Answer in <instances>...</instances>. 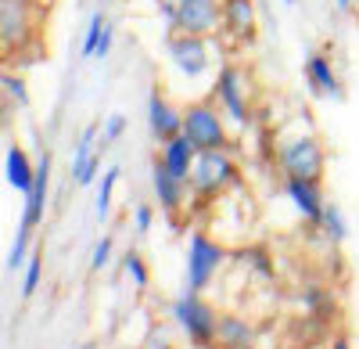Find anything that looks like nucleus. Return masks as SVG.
<instances>
[{"mask_svg":"<svg viewBox=\"0 0 359 349\" xmlns=\"http://www.w3.org/2000/svg\"><path fill=\"white\" fill-rule=\"evenodd\" d=\"M237 184H241V166H237V159L230 152H198L191 180H187L194 202H201V206L205 202H216Z\"/></svg>","mask_w":359,"mask_h":349,"instance_id":"obj_1","label":"nucleus"},{"mask_svg":"<svg viewBox=\"0 0 359 349\" xmlns=\"http://www.w3.org/2000/svg\"><path fill=\"white\" fill-rule=\"evenodd\" d=\"M184 137L198 152H230L233 148L230 130H226V115L219 112V105L212 98L191 101L184 108Z\"/></svg>","mask_w":359,"mask_h":349,"instance_id":"obj_2","label":"nucleus"},{"mask_svg":"<svg viewBox=\"0 0 359 349\" xmlns=\"http://www.w3.org/2000/svg\"><path fill=\"white\" fill-rule=\"evenodd\" d=\"M277 166L284 177H298V180H320L327 173V148L316 133H294L277 148Z\"/></svg>","mask_w":359,"mask_h":349,"instance_id":"obj_3","label":"nucleus"},{"mask_svg":"<svg viewBox=\"0 0 359 349\" xmlns=\"http://www.w3.org/2000/svg\"><path fill=\"white\" fill-rule=\"evenodd\" d=\"M223 263H226V249L216 238H208L205 230H194L191 245H187V263H184V292L201 296L205 288L216 281Z\"/></svg>","mask_w":359,"mask_h":349,"instance_id":"obj_4","label":"nucleus"},{"mask_svg":"<svg viewBox=\"0 0 359 349\" xmlns=\"http://www.w3.org/2000/svg\"><path fill=\"white\" fill-rule=\"evenodd\" d=\"M172 321L180 324V331H184L198 349H212L219 313L208 306L198 292H184L180 299H172Z\"/></svg>","mask_w":359,"mask_h":349,"instance_id":"obj_5","label":"nucleus"},{"mask_svg":"<svg viewBox=\"0 0 359 349\" xmlns=\"http://www.w3.org/2000/svg\"><path fill=\"white\" fill-rule=\"evenodd\" d=\"M212 101L233 126H248L252 123V105H248V76L241 65H223L212 86Z\"/></svg>","mask_w":359,"mask_h":349,"instance_id":"obj_6","label":"nucleus"},{"mask_svg":"<svg viewBox=\"0 0 359 349\" xmlns=\"http://www.w3.org/2000/svg\"><path fill=\"white\" fill-rule=\"evenodd\" d=\"M223 25V0H176V15L169 33H191L212 40Z\"/></svg>","mask_w":359,"mask_h":349,"instance_id":"obj_7","label":"nucleus"},{"mask_svg":"<svg viewBox=\"0 0 359 349\" xmlns=\"http://www.w3.org/2000/svg\"><path fill=\"white\" fill-rule=\"evenodd\" d=\"M165 51H169V62L180 76L198 79L212 69V51H208L205 37H191V33H169L165 37Z\"/></svg>","mask_w":359,"mask_h":349,"instance_id":"obj_8","label":"nucleus"},{"mask_svg":"<svg viewBox=\"0 0 359 349\" xmlns=\"http://www.w3.org/2000/svg\"><path fill=\"white\" fill-rule=\"evenodd\" d=\"M33 37V4L29 0H0V47H4V54L25 51Z\"/></svg>","mask_w":359,"mask_h":349,"instance_id":"obj_9","label":"nucleus"},{"mask_svg":"<svg viewBox=\"0 0 359 349\" xmlns=\"http://www.w3.org/2000/svg\"><path fill=\"white\" fill-rule=\"evenodd\" d=\"M147 133L155 144H165L176 133H184V108H176L158 86H151V94H147Z\"/></svg>","mask_w":359,"mask_h":349,"instance_id":"obj_10","label":"nucleus"},{"mask_svg":"<svg viewBox=\"0 0 359 349\" xmlns=\"http://www.w3.org/2000/svg\"><path fill=\"white\" fill-rule=\"evenodd\" d=\"M151 191H155V202H158V209H162L165 216H180V213H184L187 195H191L187 180L172 177L158 155H155V162H151Z\"/></svg>","mask_w":359,"mask_h":349,"instance_id":"obj_11","label":"nucleus"},{"mask_svg":"<svg viewBox=\"0 0 359 349\" xmlns=\"http://www.w3.org/2000/svg\"><path fill=\"white\" fill-rule=\"evenodd\" d=\"M306 83H309V91L313 98H327V101H341L345 91H341V79L334 72V62H331V54H323V51H309L306 54Z\"/></svg>","mask_w":359,"mask_h":349,"instance_id":"obj_12","label":"nucleus"},{"mask_svg":"<svg viewBox=\"0 0 359 349\" xmlns=\"http://www.w3.org/2000/svg\"><path fill=\"white\" fill-rule=\"evenodd\" d=\"M219 33L230 37L233 44H252L259 33V11H255V0H223V25Z\"/></svg>","mask_w":359,"mask_h":349,"instance_id":"obj_13","label":"nucleus"},{"mask_svg":"<svg viewBox=\"0 0 359 349\" xmlns=\"http://www.w3.org/2000/svg\"><path fill=\"white\" fill-rule=\"evenodd\" d=\"M284 195L287 202L294 206V213L302 216L306 223H320L323 216V206H327V198H323V184L320 180H298V177H284Z\"/></svg>","mask_w":359,"mask_h":349,"instance_id":"obj_14","label":"nucleus"},{"mask_svg":"<svg viewBox=\"0 0 359 349\" xmlns=\"http://www.w3.org/2000/svg\"><path fill=\"white\" fill-rule=\"evenodd\" d=\"M47 187H50V155L43 152V159L36 162V177H33V187L25 191V206H22V223L25 230H36L47 216Z\"/></svg>","mask_w":359,"mask_h":349,"instance_id":"obj_15","label":"nucleus"},{"mask_svg":"<svg viewBox=\"0 0 359 349\" xmlns=\"http://www.w3.org/2000/svg\"><path fill=\"white\" fill-rule=\"evenodd\" d=\"M158 159L165 162V169L172 173V177H180V180H191V169H194L198 148H194V144H191L184 133H176L172 140H165V144H162Z\"/></svg>","mask_w":359,"mask_h":349,"instance_id":"obj_16","label":"nucleus"},{"mask_svg":"<svg viewBox=\"0 0 359 349\" xmlns=\"http://www.w3.org/2000/svg\"><path fill=\"white\" fill-rule=\"evenodd\" d=\"M33 177H36V162L29 159V152L22 148V144H11V148L4 152V180L15 187V191H29L33 187Z\"/></svg>","mask_w":359,"mask_h":349,"instance_id":"obj_17","label":"nucleus"},{"mask_svg":"<svg viewBox=\"0 0 359 349\" xmlns=\"http://www.w3.org/2000/svg\"><path fill=\"white\" fill-rule=\"evenodd\" d=\"M248 342H255V328L245 321V317L219 313V321H216V342H212V349H237V345H248Z\"/></svg>","mask_w":359,"mask_h":349,"instance_id":"obj_18","label":"nucleus"},{"mask_svg":"<svg viewBox=\"0 0 359 349\" xmlns=\"http://www.w3.org/2000/svg\"><path fill=\"white\" fill-rule=\"evenodd\" d=\"M316 227L323 230V238L331 242V245H341V242L348 238V220H345V213H341L338 202H327V206H323V216H320Z\"/></svg>","mask_w":359,"mask_h":349,"instance_id":"obj_19","label":"nucleus"},{"mask_svg":"<svg viewBox=\"0 0 359 349\" xmlns=\"http://www.w3.org/2000/svg\"><path fill=\"white\" fill-rule=\"evenodd\" d=\"M118 166H108L104 169V177H101V187H97V202H94V213H97V220H104L108 213H111V195H115V187H118Z\"/></svg>","mask_w":359,"mask_h":349,"instance_id":"obj_20","label":"nucleus"},{"mask_svg":"<svg viewBox=\"0 0 359 349\" xmlns=\"http://www.w3.org/2000/svg\"><path fill=\"white\" fill-rule=\"evenodd\" d=\"M108 29V15L97 8L94 15H90V22H86V33H83V44H79V54L83 58H94V51H97V44H101V33Z\"/></svg>","mask_w":359,"mask_h":349,"instance_id":"obj_21","label":"nucleus"},{"mask_svg":"<svg viewBox=\"0 0 359 349\" xmlns=\"http://www.w3.org/2000/svg\"><path fill=\"white\" fill-rule=\"evenodd\" d=\"M40 277H43V245H33V252L25 259V277H22V296L25 299L40 288Z\"/></svg>","mask_w":359,"mask_h":349,"instance_id":"obj_22","label":"nucleus"},{"mask_svg":"<svg viewBox=\"0 0 359 349\" xmlns=\"http://www.w3.org/2000/svg\"><path fill=\"white\" fill-rule=\"evenodd\" d=\"M123 270H126V277H130L137 288H147V284H151V270H147L144 256H140V252H133V249L123 256Z\"/></svg>","mask_w":359,"mask_h":349,"instance_id":"obj_23","label":"nucleus"},{"mask_svg":"<svg viewBox=\"0 0 359 349\" xmlns=\"http://www.w3.org/2000/svg\"><path fill=\"white\" fill-rule=\"evenodd\" d=\"M111 249H115V238L104 235L97 245H94V256H90V270H104L111 263Z\"/></svg>","mask_w":359,"mask_h":349,"instance_id":"obj_24","label":"nucleus"},{"mask_svg":"<svg viewBox=\"0 0 359 349\" xmlns=\"http://www.w3.org/2000/svg\"><path fill=\"white\" fill-rule=\"evenodd\" d=\"M155 206H151V202H140V206L133 209V230H137V235H147V230H151V223H155Z\"/></svg>","mask_w":359,"mask_h":349,"instance_id":"obj_25","label":"nucleus"},{"mask_svg":"<svg viewBox=\"0 0 359 349\" xmlns=\"http://www.w3.org/2000/svg\"><path fill=\"white\" fill-rule=\"evenodd\" d=\"M123 133H126V115H123V112H111V115H108V123H104V133H101L104 148H108V144H115Z\"/></svg>","mask_w":359,"mask_h":349,"instance_id":"obj_26","label":"nucleus"},{"mask_svg":"<svg viewBox=\"0 0 359 349\" xmlns=\"http://www.w3.org/2000/svg\"><path fill=\"white\" fill-rule=\"evenodd\" d=\"M8 94H11V101H15L18 108L29 105V91H25V79H22V76H8Z\"/></svg>","mask_w":359,"mask_h":349,"instance_id":"obj_27","label":"nucleus"},{"mask_svg":"<svg viewBox=\"0 0 359 349\" xmlns=\"http://www.w3.org/2000/svg\"><path fill=\"white\" fill-rule=\"evenodd\" d=\"M111 44H115V29H111V22H108V29L101 33V44H97L94 58H108V54H111Z\"/></svg>","mask_w":359,"mask_h":349,"instance_id":"obj_28","label":"nucleus"},{"mask_svg":"<svg viewBox=\"0 0 359 349\" xmlns=\"http://www.w3.org/2000/svg\"><path fill=\"white\" fill-rule=\"evenodd\" d=\"M11 94H8V72H0V115H8L11 112Z\"/></svg>","mask_w":359,"mask_h":349,"instance_id":"obj_29","label":"nucleus"},{"mask_svg":"<svg viewBox=\"0 0 359 349\" xmlns=\"http://www.w3.org/2000/svg\"><path fill=\"white\" fill-rule=\"evenodd\" d=\"M327 349H352V342H348V335H334L327 342Z\"/></svg>","mask_w":359,"mask_h":349,"instance_id":"obj_30","label":"nucleus"},{"mask_svg":"<svg viewBox=\"0 0 359 349\" xmlns=\"http://www.w3.org/2000/svg\"><path fill=\"white\" fill-rule=\"evenodd\" d=\"M334 8H338L341 15H348V11L355 8V0H334Z\"/></svg>","mask_w":359,"mask_h":349,"instance_id":"obj_31","label":"nucleus"},{"mask_svg":"<svg viewBox=\"0 0 359 349\" xmlns=\"http://www.w3.org/2000/svg\"><path fill=\"white\" fill-rule=\"evenodd\" d=\"M237 349H259V345H255V342H248V345H237Z\"/></svg>","mask_w":359,"mask_h":349,"instance_id":"obj_32","label":"nucleus"},{"mask_svg":"<svg viewBox=\"0 0 359 349\" xmlns=\"http://www.w3.org/2000/svg\"><path fill=\"white\" fill-rule=\"evenodd\" d=\"M284 4H287V8H294V4H298V0H284Z\"/></svg>","mask_w":359,"mask_h":349,"instance_id":"obj_33","label":"nucleus"},{"mask_svg":"<svg viewBox=\"0 0 359 349\" xmlns=\"http://www.w3.org/2000/svg\"><path fill=\"white\" fill-rule=\"evenodd\" d=\"M4 58H8V54H4V47H0V62H4Z\"/></svg>","mask_w":359,"mask_h":349,"instance_id":"obj_34","label":"nucleus"},{"mask_svg":"<svg viewBox=\"0 0 359 349\" xmlns=\"http://www.w3.org/2000/svg\"><path fill=\"white\" fill-rule=\"evenodd\" d=\"M155 349H169V345H165V342H158V345H155Z\"/></svg>","mask_w":359,"mask_h":349,"instance_id":"obj_35","label":"nucleus"},{"mask_svg":"<svg viewBox=\"0 0 359 349\" xmlns=\"http://www.w3.org/2000/svg\"><path fill=\"white\" fill-rule=\"evenodd\" d=\"M0 130H4V115H0Z\"/></svg>","mask_w":359,"mask_h":349,"instance_id":"obj_36","label":"nucleus"},{"mask_svg":"<svg viewBox=\"0 0 359 349\" xmlns=\"http://www.w3.org/2000/svg\"><path fill=\"white\" fill-rule=\"evenodd\" d=\"M83 349H94V345H83Z\"/></svg>","mask_w":359,"mask_h":349,"instance_id":"obj_37","label":"nucleus"},{"mask_svg":"<svg viewBox=\"0 0 359 349\" xmlns=\"http://www.w3.org/2000/svg\"><path fill=\"white\" fill-rule=\"evenodd\" d=\"M29 4H33V0H29Z\"/></svg>","mask_w":359,"mask_h":349,"instance_id":"obj_38","label":"nucleus"}]
</instances>
